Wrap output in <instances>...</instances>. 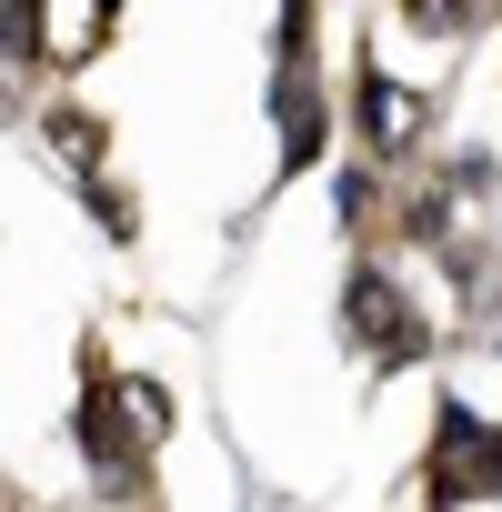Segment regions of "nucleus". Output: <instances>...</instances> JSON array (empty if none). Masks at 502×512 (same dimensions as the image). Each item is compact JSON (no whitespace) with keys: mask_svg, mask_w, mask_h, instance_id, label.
<instances>
[{"mask_svg":"<svg viewBox=\"0 0 502 512\" xmlns=\"http://www.w3.org/2000/svg\"><path fill=\"white\" fill-rule=\"evenodd\" d=\"M392 11H402L422 41H462V31L482 21V0H392Z\"/></svg>","mask_w":502,"mask_h":512,"instance_id":"obj_4","label":"nucleus"},{"mask_svg":"<svg viewBox=\"0 0 502 512\" xmlns=\"http://www.w3.org/2000/svg\"><path fill=\"white\" fill-rule=\"evenodd\" d=\"M51 151H61L71 171H101V121H91V111H51Z\"/></svg>","mask_w":502,"mask_h":512,"instance_id":"obj_5","label":"nucleus"},{"mask_svg":"<svg viewBox=\"0 0 502 512\" xmlns=\"http://www.w3.org/2000/svg\"><path fill=\"white\" fill-rule=\"evenodd\" d=\"M362 141H372L382 161L422 141V101H412L402 81H382V61H362Z\"/></svg>","mask_w":502,"mask_h":512,"instance_id":"obj_3","label":"nucleus"},{"mask_svg":"<svg viewBox=\"0 0 502 512\" xmlns=\"http://www.w3.org/2000/svg\"><path fill=\"white\" fill-rule=\"evenodd\" d=\"M91 221H101L111 241H131V191H111V181H91Z\"/></svg>","mask_w":502,"mask_h":512,"instance_id":"obj_6","label":"nucleus"},{"mask_svg":"<svg viewBox=\"0 0 502 512\" xmlns=\"http://www.w3.org/2000/svg\"><path fill=\"white\" fill-rule=\"evenodd\" d=\"M272 111H282V171H312V161H322V141H332V101H322V81H312L302 61H282Z\"/></svg>","mask_w":502,"mask_h":512,"instance_id":"obj_2","label":"nucleus"},{"mask_svg":"<svg viewBox=\"0 0 502 512\" xmlns=\"http://www.w3.org/2000/svg\"><path fill=\"white\" fill-rule=\"evenodd\" d=\"M342 312H352V342L372 352V362H392V372H412L422 352H432V332H422V312H412V292L392 282V272H352L342 282Z\"/></svg>","mask_w":502,"mask_h":512,"instance_id":"obj_1","label":"nucleus"}]
</instances>
